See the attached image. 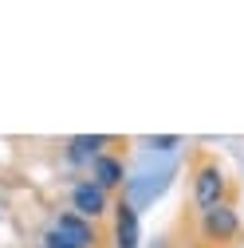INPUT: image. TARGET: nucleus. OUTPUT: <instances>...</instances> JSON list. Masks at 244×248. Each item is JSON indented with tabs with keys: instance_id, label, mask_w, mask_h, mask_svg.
Returning a JSON list of instances; mask_svg holds the SVG:
<instances>
[{
	"instance_id": "6",
	"label": "nucleus",
	"mask_w": 244,
	"mask_h": 248,
	"mask_svg": "<svg viewBox=\"0 0 244 248\" xmlns=\"http://www.w3.org/2000/svg\"><path fill=\"white\" fill-rule=\"evenodd\" d=\"M110 142H114L110 134H75V138H67L63 154H67V162H71V166H91L99 154H107Z\"/></svg>"
},
{
	"instance_id": "10",
	"label": "nucleus",
	"mask_w": 244,
	"mask_h": 248,
	"mask_svg": "<svg viewBox=\"0 0 244 248\" xmlns=\"http://www.w3.org/2000/svg\"><path fill=\"white\" fill-rule=\"evenodd\" d=\"M0 213H4V197H0Z\"/></svg>"
},
{
	"instance_id": "5",
	"label": "nucleus",
	"mask_w": 244,
	"mask_h": 248,
	"mask_svg": "<svg viewBox=\"0 0 244 248\" xmlns=\"http://www.w3.org/2000/svg\"><path fill=\"white\" fill-rule=\"evenodd\" d=\"M87 177L99 185V189H107V193H122L126 189V177H130V170H126V162L118 158V154H99L95 162L87 166Z\"/></svg>"
},
{
	"instance_id": "4",
	"label": "nucleus",
	"mask_w": 244,
	"mask_h": 248,
	"mask_svg": "<svg viewBox=\"0 0 244 248\" xmlns=\"http://www.w3.org/2000/svg\"><path fill=\"white\" fill-rule=\"evenodd\" d=\"M71 213H79V217H87V221H103V217L114 209L110 205V193L107 189H99L91 177H79L75 185H71Z\"/></svg>"
},
{
	"instance_id": "9",
	"label": "nucleus",
	"mask_w": 244,
	"mask_h": 248,
	"mask_svg": "<svg viewBox=\"0 0 244 248\" xmlns=\"http://www.w3.org/2000/svg\"><path fill=\"white\" fill-rule=\"evenodd\" d=\"M40 248H75V244H71V240H63V236H59L55 229H47V232H44V244H40Z\"/></svg>"
},
{
	"instance_id": "8",
	"label": "nucleus",
	"mask_w": 244,
	"mask_h": 248,
	"mask_svg": "<svg viewBox=\"0 0 244 248\" xmlns=\"http://www.w3.org/2000/svg\"><path fill=\"white\" fill-rule=\"evenodd\" d=\"M177 146H185L181 134H158V138H142V150L146 154H173Z\"/></svg>"
},
{
	"instance_id": "2",
	"label": "nucleus",
	"mask_w": 244,
	"mask_h": 248,
	"mask_svg": "<svg viewBox=\"0 0 244 248\" xmlns=\"http://www.w3.org/2000/svg\"><path fill=\"white\" fill-rule=\"evenodd\" d=\"M240 232H244V225H240V213H236V205H232V201H225V205H217V209L197 213V236H201L209 248L236 244V240H240Z\"/></svg>"
},
{
	"instance_id": "7",
	"label": "nucleus",
	"mask_w": 244,
	"mask_h": 248,
	"mask_svg": "<svg viewBox=\"0 0 244 248\" xmlns=\"http://www.w3.org/2000/svg\"><path fill=\"white\" fill-rule=\"evenodd\" d=\"M114 248H138V209L130 201L114 205Z\"/></svg>"
},
{
	"instance_id": "3",
	"label": "nucleus",
	"mask_w": 244,
	"mask_h": 248,
	"mask_svg": "<svg viewBox=\"0 0 244 248\" xmlns=\"http://www.w3.org/2000/svg\"><path fill=\"white\" fill-rule=\"evenodd\" d=\"M51 229L63 236V240H71L75 248H103V229H99V221H87V217H79V213H71V209L55 213Z\"/></svg>"
},
{
	"instance_id": "1",
	"label": "nucleus",
	"mask_w": 244,
	"mask_h": 248,
	"mask_svg": "<svg viewBox=\"0 0 244 248\" xmlns=\"http://www.w3.org/2000/svg\"><path fill=\"white\" fill-rule=\"evenodd\" d=\"M189 189H193V209H197V213L217 209V205L229 201V177H225V170L217 166V158H201V162L193 166Z\"/></svg>"
}]
</instances>
